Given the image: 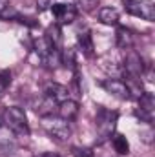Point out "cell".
<instances>
[{
	"label": "cell",
	"mask_w": 155,
	"mask_h": 157,
	"mask_svg": "<svg viewBox=\"0 0 155 157\" xmlns=\"http://www.w3.org/2000/svg\"><path fill=\"white\" fill-rule=\"evenodd\" d=\"M117 119H119L117 112H112L108 108H99V112H97V130H99L102 139H108V137L113 135Z\"/></svg>",
	"instance_id": "cell-4"
},
{
	"label": "cell",
	"mask_w": 155,
	"mask_h": 157,
	"mask_svg": "<svg viewBox=\"0 0 155 157\" xmlns=\"http://www.w3.org/2000/svg\"><path fill=\"white\" fill-rule=\"evenodd\" d=\"M4 122L17 135H28L29 133V124H28L26 112L22 108H18V106L6 108V112H4Z\"/></svg>",
	"instance_id": "cell-2"
},
{
	"label": "cell",
	"mask_w": 155,
	"mask_h": 157,
	"mask_svg": "<svg viewBox=\"0 0 155 157\" xmlns=\"http://www.w3.org/2000/svg\"><path fill=\"white\" fill-rule=\"evenodd\" d=\"M77 40H78V46H80L82 53H84L86 57H93V49H95V46H93L91 33H89V31H80V33L77 35Z\"/></svg>",
	"instance_id": "cell-14"
},
{
	"label": "cell",
	"mask_w": 155,
	"mask_h": 157,
	"mask_svg": "<svg viewBox=\"0 0 155 157\" xmlns=\"http://www.w3.org/2000/svg\"><path fill=\"white\" fill-rule=\"evenodd\" d=\"M39 157H60V155H57V154H51V152H47V154H40Z\"/></svg>",
	"instance_id": "cell-20"
},
{
	"label": "cell",
	"mask_w": 155,
	"mask_h": 157,
	"mask_svg": "<svg viewBox=\"0 0 155 157\" xmlns=\"http://www.w3.org/2000/svg\"><path fill=\"white\" fill-rule=\"evenodd\" d=\"M9 82H11V77H9L7 73H0V95H2V93L7 90Z\"/></svg>",
	"instance_id": "cell-17"
},
{
	"label": "cell",
	"mask_w": 155,
	"mask_h": 157,
	"mask_svg": "<svg viewBox=\"0 0 155 157\" xmlns=\"http://www.w3.org/2000/svg\"><path fill=\"white\" fill-rule=\"evenodd\" d=\"M51 13L53 17L57 18V26H68V24H73L77 20V7L73 4H62V2H57V4H51Z\"/></svg>",
	"instance_id": "cell-5"
},
{
	"label": "cell",
	"mask_w": 155,
	"mask_h": 157,
	"mask_svg": "<svg viewBox=\"0 0 155 157\" xmlns=\"http://www.w3.org/2000/svg\"><path fill=\"white\" fill-rule=\"evenodd\" d=\"M57 112H59V117L70 122L78 115V102L73 101V99H68V101H64L57 106Z\"/></svg>",
	"instance_id": "cell-10"
},
{
	"label": "cell",
	"mask_w": 155,
	"mask_h": 157,
	"mask_svg": "<svg viewBox=\"0 0 155 157\" xmlns=\"http://www.w3.org/2000/svg\"><path fill=\"white\" fill-rule=\"evenodd\" d=\"M122 4L130 15L139 17L148 22L155 20V4L152 0H122Z\"/></svg>",
	"instance_id": "cell-3"
},
{
	"label": "cell",
	"mask_w": 155,
	"mask_h": 157,
	"mask_svg": "<svg viewBox=\"0 0 155 157\" xmlns=\"http://www.w3.org/2000/svg\"><path fill=\"white\" fill-rule=\"evenodd\" d=\"M71 155L73 157H93V152L89 148H80V146H75L71 148Z\"/></svg>",
	"instance_id": "cell-16"
},
{
	"label": "cell",
	"mask_w": 155,
	"mask_h": 157,
	"mask_svg": "<svg viewBox=\"0 0 155 157\" xmlns=\"http://www.w3.org/2000/svg\"><path fill=\"white\" fill-rule=\"evenodd\" d=\"M153 113H155V97H153V93L144 91V93L139 97V108H137L135 115L141 119L142 122L152 124V121H153Z\"/></svg>",
	"instance_id": "cell-6"
},
{
	"label": "cell",
	"mask_w": 155,
	"mask_h": 157,
	"mask_svg": "<svg viewBox=\"0 0 155 157\" xmlns=\"http://www.w3.org/2000/svg\"><path fill=\"white\" fill-rule=\"evenodd\" d=\"M124 73L128 77H135V78H141L144 75V60L133 49H130L126 53V59H124Z\"/></svg>",
	"instance_id": "cell-7"
},
{
	"label": "cell",
	"mask_w": 155,
	"mask_h": 157,
	"mask_svg": "<svg viewBox=\"0 0 155 157\" xmlns=\"http://www.w3.org/2000/svg\"><path fill=\"white\" fill-rule=\"evenodd\" d=\"M42 128L47 132V135L59 143H66L70 137H71V126L68 121L60 117H55V115H47V117H42Z\"/></svg>",
	"instance_id": "cell-1"
},
{
	"label": "cell",
	"mask_w": 155,
	"mask_h": 157,
	"mask_svg": "<svg viewBox=\"0 0 155 157\" xmlns=\"http://www.w3.org/2000/svg\"><path fill=\"white\" fill-rule=\"evenodd\" d=\"M112 143H113V148H115V152L119 155H128L130 154V143H128V139L124 135L115 133L113 139H112Z\"/></svg>",
	"instance_id": "cell-15"
},
{
	"label": "cell",
	"mask_w": 155,
	"mask_h": 157,
	"mask_svg": "<svg viewBox=\"0 0 155 157\" xmlns=\"http://www.w3.org/2000/svg\"><path fill=\"white\" fill-rule=\"evenodd\" d=\"M7 7H9V0H0V17H2V13H4Z\"/></svg>",
	"instance_id": "cell-19"
},
{
	"label": "cell",
	"mask_w": 155,
	"mask_h": 157,
	"mask_svg": "<svg viewBox=\"0 0 155 157\" xmlns=\"http://www.w3.org/2000/svg\"><path fill=\"white\" fill-rule=\"evenodd\" d=\"M115 42L120 49H131V46H133V33H131V29H128L124 26H119L117 33H115Z\"/></svg>",
	"instance_id": "cell-11"
},
{
	"label": "cell",
	"mask_w": 155,
	"mask_h": 157,
	"mask_svg": "<svg viewBox=\"0 0 155 157\" xmlns=\"http://www.w3.org/2000/svg\"><path fill=\"white\" fill-rule=\"evenodd\" d=\"M100 88H102L106 93L113 95L117 99H122V101H128V99L131 97L128 84H126L124 80H120V78H104V80L100 82Z\"/></svg>",
	"instance_id": "cell-8"
},
{
	"label": "cell",
	"mask_w": 155,
	"mask_h": 157,
	"mask_svg": "<svg viewBox=\"0 0 155 157\" xmlns=\"http://www.w3.org/2000/svg\"><path fill=\"white\" fill-rule=\"evenodd\" d=\"M37 4H39V9H40V11H44V9H46V7H49L53 2H51V0H37Z\"/></svg>",
	"instance_id": "cell-18"
},
{
	"label": "cell",
	"mask_w": 155,
	"mask_h": 157,
	"mask_svg": "<svg viewBox=\"0 0 155 157\" xmlns=\"http://www.w3.org/2000/svg\"><path fill=\"white\" fill-rule=\"evenodd\" d=\"M44 95H47V97L53 99L57 104H60V102H64V101L70 99V90H68L66 86L59 84V82H49V84H46V88H44Z\"/></svg>",
	"instance_id": "cell-9"
},
{
	"label": "cell",
	"mask_w": 155,
	"mask_h": 157,
	"mask_svg": "<svg viewBox=\"0 0 155 157\" xmlns=\"http://www.w3.org/2000/svg\"><path fill=\"white\" fill-rule=\"evenodd\" d=\"M99 20L104 26H117L119 24V11L115 7H100L99 9Z\"/></svg>",
	"instance_id": "cell-13"
},
{
	"label": "cell",
	"mask_w": 155,
	"mask_h": 157,
	"mask_svg": "<svg viewBox=\"0 0 155 157\" xmlns=\"http://www.w3.org/2000/svg\"><path fill=\"white\" fill-rule=\"evenodd\" d=\"M57 106H59V104H57L53 99H49L47 95H44L39 102L35 104V112L39 113L40 117H47V115H53V113H55Z\"/></svg>",
	"instance_id": "cell-12"
}]
</instances>
